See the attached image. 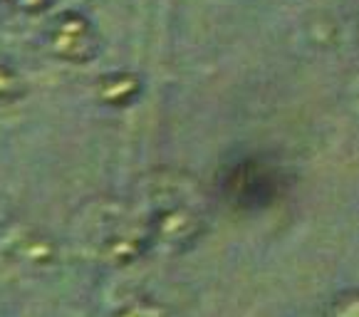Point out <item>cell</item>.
Instances as JSON below:
<instances>
[{
  "label": "cell",
  "mask_w": 359,
  "mask_h": 317,
  "mask_svg": "<svg viewBox=\"0 0 359 317\" xmlns=\"http://www.w3.org/2000/svg\"><path fill=\"white\" fill-rule=\"evenodd\" d=\"M147 211L142 213L149 238L171 248H186L203 233L206 216L196 181L179 171H161L147 184Z\"/></svg>",
  "instance_id": "1"
},
{
  "label": "cell",
  "mask_w": 359,
  "mask_h": 317,
  "mask_svg": "<svg viewBox=\"0 0 359 317\" xmlns=\"http://www.w3.org/2000/svg\"><path fill=\"white\" fill-rule=\"evenodd\" d=\"M82 223L87 226V243L95 245L100 255L119 263L137 258L151 241L142 213L129 211L116 201H97L87 206Z\"/></svg>",
  "instance_id": "2"
},
{
  "label": "cell",
  "mask_w": 359,
  "mask_h": 317,
  "mask_svg": "<svg viewBox=\"0 0 359 317\" xmlns=\"http://www.w3.org/2000/svg\"><path fill=\"white\" fill-rule=\"evenodd\" d=\"M223 194L233 206L258 211L270 206L283 194V176L268 161L245 158L241 164L231 166L223 179Z\"/></svg>",
  "instance_id": "3"
},
{
  "label": "cell",
  "mask_w": 359,
  "mask_h": 317,
  "mask_svg": "<svg viewBox=\"0 0 359 317\" xmlns=\"http://www.w3.org/2000/svg\"><path fill=\"white\" fill-rule=\"evenodd\" d=\"M48 45L57 58L67 62H90L100 50V40L92 25L77 13L55 18L48 27Z\"/></svg>",
  "instance_id": "4"
},
{
  "label": "cell",
  "mask_w": 359,
  "mask_h": 317,
  "mask_svg": "<svg viewBox=\"0 0 359 317\" xmlns=\"http://www.w3.org/2000/svg\"><path fill=\"white\" fill-rule=\"evenodd\" d=\"M100 92L104 97V102H114V104H124V102H132L139 95V79L134 74H109V77H102Z\"/></svg>",
  "instance_id": "5"
},
{
  "label": "cell",
  "mask_w": 359,
  "mask_h": 317,
  "mask_svg": "<svg viewBox=\"0 0 359 317\" xmlns=\"http://www.w3.org/2000/svg\"><path fill=\"white\" fill-rule=\"evenodd\" d=\"M330 317H359V292H347L334 300Z\"/></svg>",
  "instance_id": "6"
},
{
  "label": "cell",
  "mask_w": 359,
  "mask_h": 317,
  "mask_svg": "<svg viewBox=\"0 0 359 317\" xmlns=\"http://www.w3.org/2000/svg\"><path fill=\"white\" fill-rule=\"evenodd\" d=\"M0 3H3V6H11L13 8V0H0Z\"/></svg>",
  "instance_id": "7"
},
{
  "label": "cell",
  "mask_w": 359,
  "mask_h": 317,
  "mask_svg": "<svg viewBox=\"0 0 359 317\" xmlns=\"http://www.w3.org/2000/svg\"><path fill=\"white\" fill-rule=\"evenodd\" d=\"M357 43H359V25H357Z\"/></svg>",
  "instance_id": "8"
}]
</instances>
